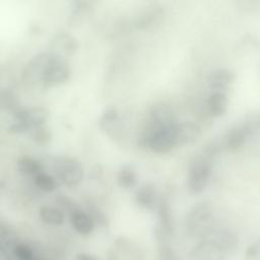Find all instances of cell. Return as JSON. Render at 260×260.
Instances as JSON below:
<instances>
[{
  "label": "cell",
  "instance_id": "13",
  "mask_svg": "<svg viewBox=\"0 0 260 260\" xmlns=\"http://www.w3.org/2000/svg\"><path fill=\"white\" fill-rule=\"evenodd\" d=\"M135 202L142 208L152 209L156 205V188L154 184L145 182L135 191Z\"/></svg>",
  "mask_w": 260,
  "mask_h": 260
},
{
  "label": "cell",
  "instance_id": "4",
  "mask_svg": "<svg viewBox=\"0 0 260 260\" xmlns=\"http://www.w3.org/2000/svg\"><path fill=\"white\" fill-rule=\"evenodd\" d=\"M69 77L70 68L67 61L64 58L51 53V56L43 69L40 83L45 87H55L66 82Z\"/></svg>",
  "mask_w": 260,
  "mask_h": 260
},
{
  "label": "cell",
  "instance_id": "2",
  "mask_svg": "<svg viewBox=\"0 0 260 260\" xmlns=\"http://www.w3.org/2000/svg\"><path fill=\"white\" fill-rule=\"evenodd\" d=\"M212 161L203 153L191 161L187 175V188L191 194H199L206 188L212 173Z\"/></svg>",
  "mask_w": 260,
  "mask_h": 260
},
{
  "label": "cell",
  "instance_id": "26",
  "mask_svg": "<svg viewBox=\"0 0 260 260\" xmlns=\"http://www.w3.org/2000/svg\"><path fill=\"white\" fill-rule=\"evenodd\" d=\"M245 260H260V237L247 247Z\"/></svg>",
  "mask_w": 260,
  "mask_h": 260
},
{
  "label": "cell",
  "instance_id": "18",
  "mask_svg": "<svg viewBox=\"0 0 260 260\" xmlns=\"http://www.w3.org/2000/svg\"><path fill=\"white\" fill-rule=\"evenodd\" d=\"M137 182V175L135 169L131 165H123L119 168L117 173L118 185L126 190L133 188Z\"/></svg>",
  "mask_w": 260,
  "mask_h": 260
},
{
  "label": "cell",
  "instance_id": "25",
  "mask_svg": "<svg viewBox=\"0 0 260 260\" xmlns=\"http://www.w3.org/2000/svg\"><path fill=\"white\" fill-rule=\"evenodd\" d=\"M13 255L18 260H34L31 249L25 244H16L13 247Z\"/></svg>",
  "mask_w": 260,
  "mask_h": 260
},
{
  "label": "cell",
  "instance_id": "28",
  "mask_svg": "<svg viewBox=\"0 0 260 260\" xmlns=\"http://www.w3.org/2000/svg\"><path fill=\"white\" fill-rule=\"evenodd\" d=\"M75 260H99L98 256L88 253H78L75 256Z\"/></svg>",
  "mask_w": 260,
  "mask_h": 260
},
{
  "label": "cell",
  "instance_id": "12",
  "mask_svg": "<svg viewBox=\"0 0 260 260\" xmlns=\"http://www.w3.org/2000/svg\"><path fill=\"white\" fill-rule=\"evenodd\" d=\"M146 123L155 127H167L173 126L178 122L171 107L165 104H158L150 109Z\"/></svg>",
  "mask_w": 260,
  "mask_h": 260
},
{
  "label": "cell",
  "instance_id": "7",
  "mask_svg": "<svg viewBox=\"0 0 260 260\" xmlns=\"http://www.w3.org/2000/svg\"><path fill=\"white\" fill-rule=\"evenodd\" d=\"M78 43L75 37L67 31L60 30L55 32L49 40V52L52 54L66 58L70 57L77 51Z\"/></svg>",
  "mask_w": 260,
  "mask_h": 260
},
{
  "label": "cell",
  "instance_id": "15",
  "mask_svg": "<svg viewBox=\"0 0 260 260\" xmlns=\"http://www.w3.org/2000/svg\"><path fill=\"white\" fill-rule=\"evenodd\" d=\"M99 126L107 134H114L120 126V115L117 108L113 106L106 108L100 117Z\"/></svg>",
  "mask_w": 260,
  "mask_h": 260
},
{
  "label": "cell",
  "instance_id": "3",
  "mask_svg": "<svg viewBox=\"0 0 260 260\" xmlns=\"http://www.w3.org/2000/svg\"><path fill=\"white\" fill-rule=\"evenodd\" d=\"M52 170L57 178L68 187L79 185L84 177L82 165L69 155H57L52 160Z\"/></svg>",
  "mask_w": 260,
  "mask_h": 260
},
{
  "label": "cell",
  "instance_id": "8",
  "mask_svg": "<svg viewBox=\"0 0 260 260\" xmlns=\"http://www.w3.org/2000/svg\"><path fill=\"white\" fill-rule=\"evenodd\" d=\"M229 253L212 240H205L197 244L191 251L195 260H224Z\"/></svg>",
  "mask_w": 260,
  "mask_h": 260
},
{
  "label": "cell",
  "instance_id": "10",
  "mask_svg": "<svg viewBox=\"0 0 260 260\" xmlns=\"http://www.w3.org/2000/svg\"><path fill=\"white\" fill-rule=\"evenodd\" d=\"M93 2L88 0H75L69 3L68 23L72 26L81 25L93 12Z\"/></svg>",
  "mask_w": 260,
  "mask_h": 260
},
{
  "label": "cell",
  "instance_id": "14",
  "mask_svg": "<svg viewBox=\"0 0 260 260\" xmlns=\"http://www.w3.org/2000/svg\"><path fill=\"white\" fill-rule=\"evenodd\" d=\"M206 107L208 113L214 117L219 118L222 117L229 107V98L226 92L222 91H211L208 94L206 101Z\"/></svg>",
  "mask_w": 260,
  "mask_h": 260
},
{
  "label": "cell",
  "instance_id": "16",
  "mask_svg": "<svg viewBox=\"0 0 260 260\" xmlns=\"http://www.w3.org/2000/svg\"><path fill=\"white\" fill-rule=\"evenodd\" d=\"M173 230L172 223V213L168 202L165 200L160 201L157 205V225H156V235L158 237H165L170 234Z\"/></svg>",
  "mask_w": 260,
  "mask_h": 260
},
{
  "label": "cell",
  "instance_id": "23",
  "mask_svg": "<svg viewBox=\"0 0 260 260\" xmlns=\"http://www.w3.org/2000/svg\"><path fill=\"white\" fill-rule=\"evenodd\" d=\"M0 104L4 111L9 112L11 115L15 113L21 107L19 106L17 99L10 88H3L0 92Z\"/></svg>",
  "mask_w": 260,
  "mask_h": 260
},
{
  "label": "cell",
  "instance_id": "29",
  "mask_svg": "<svg viewBox=\"0 0 260 260\" xmlns=\"http://www.w3.org/2000/svg\"><path fill=\"white\" fill-rule=\"evenodd\" d=\"M34 260H38V259H34Z\"/></svg>",
  "mask_w": 260,
  "mask_h": 260
},
{
  "label": "cell",
  "instance_id": "17",
  "mask_svg": "<svg viewBox=\"0 0 260 260\" xmlns=\"http://www.w3.org/2000/svg\"><path fill=\"white\" fill-rule=\"evenodd\" d=\"M72 228L80 235H89L94 229V221L86 212L76 209L70 214Z\"/></svg>",
  "mask_w": 260,
  "mask_h": 260
},
{
  "label": "cell",
  "instance_id": "20",
  "mask_svg": "<svg viewBox=\"0 0 260 260\" xmlns=\"http://www.w3.org/2000/svg\"><path fill=\"white\" fill-rule=\"evenodd\" d=\"M41 220L49 225H61L64 222V213L61 209L52 206H42L39 209Z\"/></svg>",
  "mask_w": 260,
  "mask_h": 260
},
{
  "label": "cell",
  "instance_id": "24",
  "mask_svg": "<svg viewBox=\"0 0 260 260\" xmlns=\"http://www.w3.org/2000/svg\"><path fill=\"white\" fill-rule=\"evenodd\" d=\"M35 185L44 192H53L57 188V182L55 178L49 174L41 173L35 177Z\"/></svg>",
  "mask_w": 260,
  "mask_h": 260
},
{
  "label": "cell",
  "instance_id": "21",
  "mask_svg": "<svg viewBox=\"0 0 260 260\" xmlns=\"http://www.w3.org/2000/svg\"><path fill=\"white\" fill-rule=\"evenodd\" d=\"M48 118V112L43 107H32L26 109L25 120L28 126V131L35 127L45 125Z\"/></svg>",
  "mask_w": 260,
  "mask_h": 260
},
{
  "label": "cell",
  "instance_id": "1",
  "mask_svg": "<svg viewBox=\"0 0 260 260\" xmlns=\"http://www.w3.org/2000/svg\"><path fill=\"white\" fill-rule=\"evenodd\" d=\"M258 131H260V112L249 114L228 129L221 141L222 146L228 151H238Z\"/></svg>",
  "mask_w": 260,
  "mask_h": 260
},
{
  "label": "cell",
  "instance_id": "19",
  "mask_svg": "<svg viewBox=\"0 0 260 260\" xmlns=\"http://www.w3.org/2000/svg\"><path fill=\"white\" fill-rule=\"evenodd\" d=\"M42 165L32 157L22 156L17 160V171L23 177H37L42 173Z\"/></svg>",
  "mask_w": 260,
  "mask_h": 260
},
{
  "label": "cell",
  "instance_id": "11",
  "mask_svg": "<svg viewBox=\"0 0 260 260\" xmlns=\"http://www.w3.org/2000/svg\"><path fill=\"white\" fill-rule=\"evenodd\" d=\"M201 134V128L192 121L178 122L175 126V137L177 146L187 145L195 142Z\"/></svg>",
  "mask_w": 260,
  "mask_h": 260
},
{
  "label": "cell",
  "instance_id": "22",
  "mask_svg": "<svg viewBox=\"0 0 260 260\" xmlns=\"http://www.w3.org/2000/svg\"><path fill=\"white\" fill-rule=\"evenodd\" d=\"M27 133H28L29 138L37 145H40V146H46L52 140V133L46 124L35 127V128L30 129Z\"/></svg>",
  "mask_w": 260,
  "mask_h": 260
},
{
  "label": "cell",
  "instance_id": "9",
  "mask_svg": "<svg viewBox=\"0 0 260 260\" xmlns=\"http://www.w3.org/2000/svg\"><path fill=\"white\" fill-rule=\"evenodd\" d=\"M236 80L233 70L228 68H216L206 76V83L211 91L226 92Z\"/></svg>",
  "mask_w": 260,
  "mask_h": 260
},
{
  "label": "cell",
  "instance_id": "6",
  "mask_svg": "<svg viewBox=\"0 0 260 260\" xmlns=\"http://www.w3.org/2000/svg\"><path fill=\"white\" fill-rule=\"evenodd\" d=\"M166 15L165 7L159 3H149L143 6L135 15L134 25L141 30L156 28Z\"/></svg>",
  "mask_w": 260,
  "mask_h": 260
},
{
  "label": "cell",
  "instance_id": "5",
  "mask_svg": "<svg viewBox=\"0 0 260 260\" xmlns=\"http://www.w3.org/2000/svg\"><path fill=\"white\" fill-rule=\"evenodd\" d=\"M213 216L212 204L208 201H202L194 205L187 217L186 224L192 232H200L208 234L211 231L210 222Z\"/></svg>",
  "mask_w": 260,
  "mask_h": 260
},
{
  "label": "cell",
  "instance_id": "27",
  "mask_svg": "<svg viewBox=\"0 0 260 260\" xmlns=\"http://www.w3.org/2000/svg\"><path fill=\"white\" fill-rule=\"evenodd\" d=\"M56 203L61 207V209L69 212V215L75 211L77 208L75 207L74 202L67 196L64 195H59L56 197Z\"/></svg>",
  "mask_w": 260,
  "mask_h": 260
}]
</instances>
